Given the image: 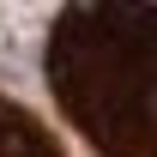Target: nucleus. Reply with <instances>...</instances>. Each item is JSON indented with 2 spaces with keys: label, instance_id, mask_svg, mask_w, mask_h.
Here are the masks:
<instances>
[{
  "label": "nucleus",
  "instance_id": "1",
  "mask_svg": "<svg viewBox=\"0 0 157 157\" xmlns=\"http://www.w3.org/2000/svg\"><path fill=\"white\" fill-rule=\"evenodd\" d=\"M42 78L97 157H157V6H60Z\"/></svg>",
  "mask_w": 157,
  "mask_h": 157
},
{
  "label": "nucleus",
  "instance_id": "2",
  "mask_svg": "<svg viewBox=\"0 0 157 157\" xmlns=\"http://www.w3.org/2000/svg\"><path fill=\"white\" fill-rule=\"evenodd\" d=\"M0 157H67V145L55 139V127H42L36 109L0 91Z\"/></svg>",
  "mask_w": 157,
  "mask_h": 157
}]
</instances>
